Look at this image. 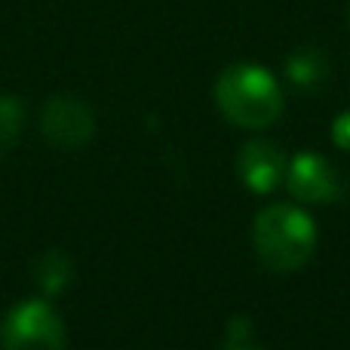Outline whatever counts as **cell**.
I'll return each mask as SVG.
<instances>
[{
  "mask_svg": "<svg viewBox=\"0 0 350 350\" xmlns=\"http://www.w3.org/2000/svg\"><path fill=\"white\" fill-rule=\"evenodd\" d=\"M255 252L271 271L289 273L308 265L317 249V224L295 206H267L258 212L252 228Z\"/></svg>",
  "mask_w": 350,
  "mask_h": 350,
  "instance_id": "1",
  "label": "cell"
},
{
  "mask_svg": "<svg viewBox=\"0 0 350 350\" xmlns=\"http://www.w3.org/2000/svg\"><path fill=\"white\" fill-rule=\"evenodd\" d=\"M215 102L230 123L243 129H265L283 111V92L265 68L230 65L215 83Z\"/></svg>",
  "mask_w": 350,
  "mask_h": 350,
  "instance_id": "2",
  "label": "cell"
},
{
  "mask_svg": "<svg viewBox=\"0 0 350 350\" xmlns=\"http://www.w3.org/2000/svg\"><path fill=\"white\" fill-rule=\"evenodd\" d=\"M0 350H65V326L46 301H22L0 323Z\"/></svg>",
  "mask_w": 350,
  "mask_h": 350,
  "instance_id": "3",
  "label": "cell"
},
{
  "mask_svg": "<svg viewBox=\"0 0 350 350\" xmlns=\"http://www.w3.org/2000/svg\"><path fill=\"white\" fill-rule=\"evenodd\" d=\"M43 135H46L53 145L59 148H80L92 139V129H96V117L92 108L86 102L74 96H55L46 102L40 117Z\"/></svg>",
  "mask_w": 350,
  "mask_h": 350,
  "instance_id": "4",
  "label": "cell"
},
{
  "mask_svg": "<svg viewBox=\"0 0 350 350\" xmlns=\"http://www.w3.org/2000/svg\"><path fill=\"white\" fill-rule=\"evenodd\" d=\"M289 191L304 203H332L345 193V181L338 170L320 154H298L286 170Z\"/></svg>",
  "mask_w": 350,
  "mask_h": 350,
  "instance_id": "5",
  "label": "cell"
},
{
  "mask_svg": "<svg viewBox=\"0 0 350 350\" xmlns=\"http://www.w3.org/2000/svg\"><path fill=\"white\" fill-rule=\"evenodd\" d=\"M237 166H240V178L246 181V187H252L258 193L273 191L283 181L286 170H289L283 151L265 139H252L249 145H243Z\"/></svg>",
  "mask_w": 350,
  "mask_h": 350,
  "instance_id": "6",
  "label": "cell"
},
{
  "mask_svg": "<svg viewBox=\"0 0 350 350\" xmlns=\"http://www.w3.org/2000/svg\"><path fill=\"white\" fill-rule=\"evenodd\" d=\"M286 74H289V80L295 86H301V90H314V86H320L323 80L329 77V62L320 49L304 46V49H298V53L289 55V62H286Z\"/></svg>",
  "mask_w": 350,
  "mask_h": 350,
  "instance_id": "7",
  "label": "cell"
},
{
  "mask_svg": "<svg viewBox=\"0 0 350 350\" xmlns=\"http://www.w3.org/2000/svg\"><path fill=\"white\" fill-rule=\"evenodd\" d=\"M71 271L74 267L65 252H46L34 267L37 283H40V289L46 292V295H55V292L65 289L68 280H71Z\"/></svg>",
  "mask_w": 350,
  "mask_h": 350,
  "instance_id": "8",
  "label": "cell"
},
{
  "mask_svg": "<svg viewBox=\"0 0 350 350\" xmlns=\"http://www.w3.org/2000/svg\"><path fill=\"white\" fill-rule=\"evenodd\" d=\"M22 102L16 96H0V157L10 154V148L16 145L18 133H22Z\"/></svg>",
  "mask_w": 350,
  "mask_h": 350,
  "instance_id": "9",
  "label": "cell"
},
{
  "mask_svg": "<svg viewBox=\"0 0 350 350\" xmlns=\"http://www.w3.org/2000/svg\"><path fill=\"white\" fill-rule=\"evenodd\" d=\"M332 135H335V145L347 148V151H350V114H341L338 120H335Z\"/></svg>",
  "mask_w": 350,
  "mask_h": 350,
  "instance_id": "10",
  "label": "cell"
},
{
  "mask_svg": "<svg viewBox=\"0 0 350 350\" xmlns=\"http://www.w3.org/2000/svg\"><path fill=\"white\" fill-rule=\"evenodd\" d=\"M228 350H261V347L252 345V338H249V341H230Z\"/></svg>",
  "mask_w": 350,
  "mask_h": 350,
  "instance_id": "11",
  "label": "cell"
}]
</instances>
